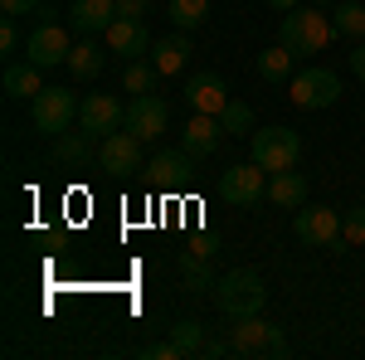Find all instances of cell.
Here are the masks:
<instances>
[{
	"label": "cell",
	"mask_w": 365,
	"mask_h": 360,
	"mask_svg": "<svg viewBox=\"0 0 365 360\" xmlns=\"http://www.w3.org/2000/svg\"><path fill=\"white\" fill-rule=\"evenodd\" d=\"M331 34H336V25H331V10H317V5H297V10H287L278 25V44H287L292 54H322L327 44H331Z\"/></svg>",
	"instance_id": "1"
},
{
	"label": "cell",
	"mask_w": 365,
	"mask_h": 360,
	"mask_svg": "<svg viewBox=\"0 0 365 360\" xmlns=\"http://www.w3.org/2000/svg\"><path fill=\"white\" fill-rule=\"evenodd\" d=\"M215 302L225 312L229 322H239V317H258L263 302H268V287H263V277L253 273V268H234L215 282Z\"/></svg>",
	"instance_id": "2"
},
{
	"label": "cell",
	"mask_w": 365,
	"mask_h": 360,
	"mask_svg": "<svg viewBox=\"0 0 365 360\" xmlns=\"http://www.w3.org/2000/svg\"><path fill=\"white\" fill-rule=\"evenodd\" d=\"M229 346H234V356H287V336L273 322H263V312L239 317L234 331H229Z\"/></svg>",
	"instance_id": "3"
},
{
	"label": "cell",
	"mask_w": 365,
	"mask_h": 360,
	"mask_svg": "<svg viewBox=\"0 0 365 360\" xmlns=\"http://www.w3.org/2000/svg\"><path fill=\"white\" fill-rule=\"evenodd\" d=\"M253 161L263 170H292L302 161V137L292 127H263L253 132Z\"/></svg>",
	"instance_id": "4"
},
{
	"label": "cell",
	"mask_w": 365,
	"mask_h": 360,
	"mask_svg": "<svg viewBox=\"0 0 365 360\" xmlns=\"http://www.w3.org/2000/svg\"><path fill=\"white\" fill-rule=\"evenodd\" d=\"M73 117H78V98H73L68 88H44L39 98H29V122H34V132L63 137Z\"/></svg>",
	"instance_id": "5"
},
{
	"label": "cell",
	"mask_w": 365,
	"mask_h": 360,
	"mask_svg": "<svg viewBox=\"0 0 365 360\" xmlns=\"http://www.w3.org/2000/svg\"><path fill=\"white\" fill-rule=\"evenodd\" d=\"M287 98H292L302 112H322V108H331V103L341 98V78L331 73V68H302V73L287 78Z\"/></svg>",
	"instance_id": "6"
},
{
	"label": "cell",
	"mask_w": 365,
	"mask_h": 360,
	"mask_svg": "<svg viewBox=\"0 0 365 360\" xmlns=\"http://www.w3.org/2000/svg\"><path fill=\"white\" fill-rule=\"evenodd\" d=\"M25 54H29V63H39V68L68 63V54H73V44H68V29L58 25V20H39V25L29 29Z\"/></svg>",
	"instance_id": "7"
},
{
	"label": "cell",
	"mask_w": 365,
	"mask_h": 360,
	"mask_svg": "<svg viewBox=\"0 0 365 360\" xmlns=\"http://www.w3.org/2000/svg\"><path fill=\"white\" fill-rule=\"evenodd\" d=\"M220 195H225L229 205H239V210L263 205V195H268L263 166H258V161H249V166H229L225 175H220Z\"/></svg>",
	"instance_id": "8"
},
{
	"label": "cell",
	"mask_w": 365,
	"mask_h": 360,
	"mask_svg": "<svg viewBox=\"0 0 365 360\" xmlns=\"http://www.w3.org/2000/svg\"><path fill=\"white\" fill-rule=\"evenodd\" d=\"M292 229H297V239L312 244V249H331V244H341V215L327 210V205H302L297 220H292Z\"/></svg>",
	"instance_id": "9"
},
{
	"label": "cell",
	"mask_w": 365,
	"mask_h": 360,
	"mask_svg": "<svg viewBox=\"0 0 365 360\" xmlns=\"http://www.w3.org/2000/svg\"><path fill=\"white\" fill-rule=\"evenodd\" d=\"M78 122H83V132L88 137H113L117 127H122V122H127V108H122V103H117L113 93H88L83 103H78Z\"/></svg>",
	"instance_id": "10"
},
{
	"label": "cell",
	"mask_w": 365,
	"mask_h": 360,
	"mask_svg": "<svg viewBox=\"0 0 365 360\" xmlns=\"http://www.w3.org/2000/svg\"><path fill=\"white\" fill-rule=\"evenodd\" d=\"M166 122H170L166 103H161L156 93H141V98L127 103V122H122V127L141 141H156V137H166Z\"/></svg>",
	"instance_id": "11"
},
{
	"label": "cell",
	"mask_w": 365,
	"mask_h": 360,
	"mask_svg": "<svg viewBox=\"0 0 365 360\" xmlns=\"http://www.w3.org/2000/svg\"><path fill=\"white\" fill-rule=\"evenodd\" d=\"M98 166L108 170V175H132L141 170V137H132L127 127L113 132V137L98 141Z\"/></svg>",
	"instance_id": "12"
},
{
	"label": "cell",
	"mask_w": 365,
	"mask_h": 360,
	"mask_svg": "<svg viewBox=\"0 0 365 360\" xmlns=\"http://www.w3.org/2000/svg\"><path fill=\"white\" fill-rule=\"evenodd\" d=\"M225 122L220 117H210V112H190V122H185V132H180V146L195 156V161H205V156H215L220 151V141H225Z\"/></svg>",
	"instance_id": "13"
},
{
	"label": "cell",
	"mask_w": 365,
	"mask_h": 360,
	"mask_svg": "<svg viewBox=\"0 0 365 360\" xmlns=\"http://www.w3.org/2000/svg\"><path fill=\"white\" fill-rule=\"evenodd\" d=\"M229 88L220 73H195V78H185V103H190V112H210V117H220L225 112V98Z\"/></svg>",
	"instance_id": "14"
},
{
	"label": "cell",
	"mask_w": 365,
	"mask_h": 360,
	"mask_svg": "<svg viewBox=\"0 0 365 360\" xmlns=\"http://www.w3.org/2000/svg\"><path fill=\"white\" fill-rule=\"evenodd\" d=\"M108 49L122 54V58H146L151 54V34H146L141 20H122V15H117L113 25H108Z\"/></svg>",
	"instance_id": "15"
},
{
	"label": "cell",
	"mask_w": 365,
	"mask_h": 360,
	"mask_svg": "<svg viewBox=\"0 0 365 360\" xmlns=\"http://www.w3.org/2000/svg\"><path fill=\"white\" fill-rule=\"evenodd\" d=\"M113 20H117V0H73L68 5V25L78 34H108Z\"/></svg>",
	"instance_id": "16"
},
{
	"label": "cell",
	"mask_w": 365,
	"mask_h": 360,
	"mask_svg": "<svg viewBox=\"0 0 365 360\" xmlns=\"http://www.w3.org/2000/svg\"><path fill=\"white\" fill-rule=\"evenodd\" d=\"M5 98H39L44 93V68L39 63H29V58H20V63H5Z\"/></svg>",
	"instance_id": "17"
},
{
	"label": "cell",
	"mask_w": 365,
	"mask_h": 360,
	"mask_svg": "<svg viewBox=\"0 0 365 360\" xmlns=\"http://www.w3.org/2000/svg\"><path fill=\"white\" fill-rule=\"evenodd\" d=\"M268 200L282 205V210H302V205H307V175H302V170H273Z\"/></svg>",
	"instance_id": "18"
},
{
	"label": "cell",
	"mask_w": 365,
	"mask_h": 360,
	"mask_svg": "<svg viewBox=\"0 0 365 360\" xmlns=\"http://www.w3.org/2000/svg\"><path fill=\"white\" fill-rule=\"evenodd\" d=\"M190 161H195V156H190L185 146H180V151H156V156L146 161V175H151L156 185H180L185 170H190Z\"/></svg>",
	"instance_id": "19"
},
{
	"label": "cell",
	"mask_w": 365,
	"mask_h": 360,
	"mask_svg": "<svg viewBox=\"0 0 365 360\" xmlns=\"http://www.w3.org/2000/svg\"><path fill=\"white\" fill-rule=\"evenodd\" d=\"M151 58H156L161 73H180L185 58H190V34L180 29V34H170V39H156V44H151Z\"/></svg>",
	"instance_id": "20"
},
{
	"label": "cell",
	"mask_w": 365,
	"mask_h": 360,
	"mask_svg": "<svg viewBox=\"0 0 365 360\" xmlns=\"http://www.w3.org/2000/svg\"><path fill=\"white\" fill-rule=\"evenodd\" d=\"M166 73L156 68V58H127V73H122V88L132 93V98H141V93H156V83H161Z\"/></svg>",
	"instance_id": "21"
},
{
	"label": "cell",
	"mask_w": 365,
	"mask_h": 360,
	"mask_svg": "<svg viewBox=\"0 0 365 360\" xmlns=\"http://www.w3.org/2000/svg\"><path fill=\"white\" fill-rule=\"evenodd\" d=\"M103 63H108V54H103L93 39H78V44H73V54H68V73H73L78 83H93V78L103 73Z\"/></svg>",
	"instance_id": "22"
},
{
	"label": "cell",
	"mask_w": 365,
	"mask_h": 360,
	"mask_svg": "<svg viewBox=\"0 0 365 360\" xmlns=\"http://www.w3.org/2000/svg\"><path fill=\"white\" fill-rule=\"evenodd\" d=\"M292 49H287V44H273V49H263V54H258V73H263V78H268V83H287V78H292Z\"/></svg>",
	"instance_id": "23"
},
{
	"label": "cell",
	"mask_w": 365,
	"mask_h": 360,
	"mask_svg": "<svg viewBox=\"0 0 365 360\" xmlns=\"http://www.w3.org/2000/svg\"><path fill=\"white\" fill-rule=\"evenodd\" d=\"M93 141L98 137H88V132H63V137H54V156L68 166H83V161H93Z\"/></svg>",
	"instance_id": "24"
},
{
	"label": "cell",
	"mask_w": 365,
	"mask_h": 360,
	"mask_svg": "<svg viewBox=\"0 0 365 360\" xmlns=\"http://www.w3.org/2000/svg\"><path fill=\"white\" fill-rule=\"evenodd\" d=\"M331 25L346 39H365V5L361 0H341L336 10H331Z\"/></svg>",
	"instance_id": "25"
},
{
	"label": "cell",
	"mask_w": 365,
	"mask_h": 360,
	"mask_svg": "<svg viewBox=\"0 0 365 360\" xmlns=\"http://www.w3.org/2000/svg\"><path fill=\"white\" fill-rule=\"evenodd\" d=\"M205 20H210V0H170V25L175 29L190 34V29H200Z\"/></svg>",
	"instance_id": "26"
},
{
	"label": "cell",
	"mask_w": 365,
	"mask_h": 360,
	"mask_svg": "<svg viewBox=\"0 0 365 360\" xmlns=\"http://www.w3.org/2000/svg\"><path fill=\"white\" fill-rule=\"evenodd\" d=\"M180 277H185L190 292H210V287H215V273H210L205 253H180Z\"/></svg>",
	"instance_id": "27"
},
{
	"label": "cell",
	"mask_w": 365,
	"mask_h": 360,
	"mask_svg": "<svg viewBox=\"0 0 365 360\" xmlns=\"http://www.w3.org/2000/svg\"><path fill=\"white\" fill-rule=\"evenodd\" d=\"M220 122H225V132H229V137H244V132L253 137V108H249V103H225Z\"/></svg>",
	"instance_id": "28"
},
{
	"label": "cell",
	"mask_w": 365,
	"mask_h": 360,
	"mask_svg": "<svg viewBox=\"0 0 365 360\" xmlns=\"http://www.w3.org/2000/svg\"><path fill=\"white\" fill-rule=\"evenodd\" d=\"M170 341H175V351H180V356H200L205 331H200V322H175V326H170Z\"/></svg>",
	"instance_id": "29"
},
{
	"label": "cell",
	"mask_w": 365,
	"mask_h": 360,
	"mask_svg": "<svg viewBox=\"0 0 365 360\" xmlns=\"http://www.w3.org/2000/svg\"><path fill=\"white\" fill-rule=\"evenodd\" d=\"M341 239H346L351 249L365 244V205H351V210L341 215Z\"/></svg>",
	"instance_id": "30"
},
{
	"label": "cell",
	"mask_w": 365,
	"mask_h": 360,
	"mask_svg": "<svg viewBox=\"0 0 365 360\" xmlns=\"http://www.w3.org/2000/svg\"><path fill=\"white\" fill-rule=\"evenodd\" d=\"M0 49H5V54H15V49H20V29H15V15H5V20H0Z\"/></svg>",
	"instance_id": "31"
},
{
	"label": "cell",
	"mask_w": 365,
	"mask_h": 360,
	"mask_svg": "<svg viewBox=\"0 0 365 360\" xmlns=\"http://www.w3.org/2000/svg\"><path fill=\"white\" fill-rule=\"evenodd\" d=\"M141 360H185L175 351V341H161V346H141Z\"/></svg>",
	"instance_id": "32"
},
{
	"label": "cell",
	"mask_w": 365,
	"mask_h": 360,
	"mask_svg": "<svg viewBox=\"0 0 365 360\" xmlns=\"http://www.w3.org/2000/svg\"><path fill=\"white\" fill-rule=\"evenodd\" d=\"M146 10H151V0H117V15L122 20H141Z\"/></svg>",
	"instance_id": "33"
},
{
	"label": "cell",
	"mask_w": 365,
	"mask_h": 360,
	"mask_svg": "<svg viewBox=\"0 0 365 360\" xmlns=\"http://www.w3.org/2000/svg\"><path fill=\"white\" fill-rule=\"evenodd\" d=\"M5 15H29V10H44V0H0Z\"/></svg>",
	"instance_id": "34"
},
{
	"label": "cell",
	"mask_w": 365,
	"mask_h": 360,
	"mask_svg": "<svg viewBox=\"0 0 365 360\" xmlns=\"http://www.w3.org/2000/svg\"><path fill=\"white\" fill-rule=\"evenodd\" d=\"M351 73H356V78H365V39L351 49Z\"/></svg>",
	"instance_id": "35"
},
{
	"label": "cell",
	"mask_w": 365,
	"mask_h": 360,
	"mask_svg": "<svg viewBox=\"0 0 365 360\" xmlns=\"http://www.w3.org/2000/svg\"><path fill=\"white\" fill-rule=\"evenodd\" d=\"M268 5H273V10H278V15H287V10H297V5H302V0H268Z\"/></svg>",
	"instance_id": "36"
}]
</instances>
